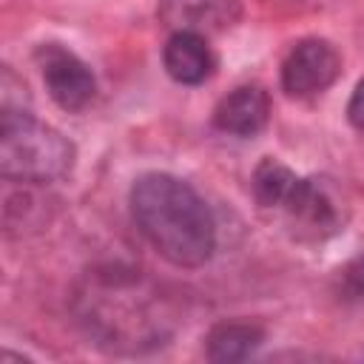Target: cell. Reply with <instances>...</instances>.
I'll use <instances>...</instances> for the list:
<instances>
[{
  "mask_svg": "<svg viewBox=\"0 0 364 364\" xmlns=\"http://www.w3.org/2000/svg\"><path fill=\"white\" fill-rule=\"evenodd\" d=\"M77 316L88 338L108 353L162 347L176 324L171 301L134 270H97L77 293Z\"/></svg>",
  "mask_w": 364,
  "mask_h": 364,
  "instance_id": "1",
  "label": "cell"
},
{
  "mask_svg": "<svg viewBox=\"0 0 364 364\" xmlns=\"http://www.w3.org/2000/svg\"><path fill=\"white\" fill-rule=\"evenodd\" d=\"M131 219L145 242L176 267H202L216 250V222L205 199L179 176L148 171L128 191Z\"/></svg>",
  "mask_w": 364,
  "mask_h": 364,
  "instance_id": "2",
  "label": "cell"
},
{
  "mask_svg": "<svg viewBox=\"0 0 364 364\" xmlns=\"http://www.w3.org/2000/svg\"><path fill=\"white\" fill-rule=\"evenodd\" d=\"M77 148L57 128L28 111L3 108L0 119V173L9 182L48 185L71 173Z\"/></svg>",
  "mask_w": 364,
  "mask_h": 364,
  "instance_id": "3",
  "label": "cell"
},
{
  "mask_svg": "<svg viewBox=\"0 0 364 364\" xmlns=\"http://www.w3.org/2000/svg\"><path fill=\"white\" fill-rule=\"evenodd\" d=\"M290 233L301 242H324L344 230L350 205L341 188L327 176H293L282 202L273 208Z\"/></svg>",
  "mask_w": 364,
  "mask_h": 364,
  "instance_id": "4",
  "label": "cell"
},
{
  "mask_svg": "<svg viewBox=\"0 0 364 364\" xmlns=\"http://www.w3.org/2000/svg\"><path fill=\"white\" fill-rule=\"evenodd\" d=\"M48 97L68 114L85 111L97 97V77L82 57L63 43H43L34 51Z\"/></svg>",
  "mask_w": 364,
  "mask_h": 364,
  "instance_id": "5",
  "label": "cell"
},
{
  "mask_svg": "<svg viewBox=\"0 0 364 364\" xmlns=\"http://www.w3.org/2000/svg\"><path fill=\"white\" fill-rule=\"evenodd\" d=\"M341 74V54L324 37L299 40L282 63V88L287 97L307 100L324 94Z\"/></svg>",
  "mask_w": 364,
  "mask_h": 364,
  "instance_id": "6",
  "label": "cell"
},
{
  "mask_svg": "<svg viewBox=\"0 0 364 364\" xmlns=\"http://www.w3.org/2000/svg\"><path fill=\"white\" fill-rule=\"evenodd\" d=\"M156 17L171 31L216 34L242 20V0H159Z\"/></svg>",
  "mask_w": 364,
  "mask_h": 364,
  "instance_id": "7",
  "label": "cell"
},
{
  "mask_svg": "<svg viewBox=\"0 0 364 364\" xmlns=\"http://www.w3.org/2000/svg\"><path fill=\"white\" fill-rule=\"evenodd\" d=\"M270 117V97L262 85H239L213 108V128L230 136H256Z\"/></svg>",
  "mask_w": 364,
  "mask_h": 364,
  "instance_id": "8",
  "label": "cell"
},
{
  "mask_svg": "<svg viewBox=\"0 0 364 364\" xmlns=\"http://www.w3.org/2000/svg\"><path fill=\"white\" fill-rule=\"evenodd\" d=\"M162 65L168 77L179 85H202L216 71V54L208 46L205 34L196 31H171L162 48Z\"/></svg>",
  "mask_w": 364,
  "mask_h": 364,
  "instance_id": "9",
  "label": "cell"
},
{
  "mask_svg": "<svg viewBox=\"0 0 364 364\" xmlns=\"http://www.w3.org/2000/svg\"><path fill=\"white\" fill-rule=\"evenodd\" d=\"M262 341H264V327H259L256 321L230 318V321H219L208 330L205 355L219 364L245 361L262 347Z\"/></svg>",
  "mask_w": 364,
  "mask_h": 364,
  "instance_id": "10",
  "label": "cell"
},
{
  "mask_svg": "<svg viewBox=\"0 0 364 364\" xmlns=\"http://www.w3.org/2000/svg\"><path fill=\"white\" fill-rule=\"evenodd\" d=\"M341 279H344V287H347L353 296H361V299H364V253H358V256L341 270Z\"/></svg>",
  "mask_w": 364,
  "mask_h": 364,
  "instance_id": "11",
  "label": "cell"
},
{
  "mask_svg": "<svg viewBox=\"0 0 364 364\" xmlns=\"http://www.w3.org/2000/svg\"><path fill=\"white\" fill-rule=\"evenodd\" d=\"M347 119L355 131H364V80L355 85V91L347 102Z\"/></svg>",
  "mask_w": 364,
  "mask_h": 364,
  "instance_id": "12",
  "label": "cell"
}]
</instances>
